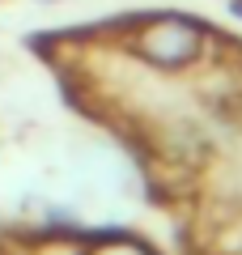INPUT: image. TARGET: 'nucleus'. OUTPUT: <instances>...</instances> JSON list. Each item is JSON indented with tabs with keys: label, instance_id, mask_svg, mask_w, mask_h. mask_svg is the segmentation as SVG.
I'll list each match as a JSON object with an SVG mask.
<instances>
[{
	"label": "nucleus",
	"instance_id": "f257e3e1",
	"mask_svg": "<svg viewBox=\"0 0 242 255\" xmlns=\"http://www.w3.org/2000/svg\"><path fill=\"white\" fill-rule=\"evenodd\" d=\"M213 34L187 13H153L127 30V55L153 73H191L208 60Z\"/></svg>",
	"mask_w": 242,
	"mask_h": 255
},
{
	"label": "nucleus",
	"instance_id": "f03ea898",
	"mask_svg": "<svg viewBox=\"0 0 242 255\" xmlns=\"http://www.w3.org/2000/svg\"><path fill=\"white\" fill-rule=\"evenodd\" d=\"M90 255H153V251H149L144 243H136V238H123V234H119V238H102Z\"/></svg>",
	"mask_w": 242,
	"mask_h": 255
},
{
	"label": "nucleus",
	"instance_id": "7ed1b4c3",
	"mask_svg": "<svg viewBox=\"0 0 242 255\" xmlns=\"http://www.w3.org/2000/svg\"><path fill=\"white\" fill-rule=\"evenodd\" d=\"M38 4H60V0H38Z\"/></svg>",
	"mask_w": 242,
	"mask_h": 255
}]
</instances>
